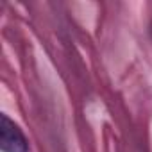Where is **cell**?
<instances>
[{
	"label": "cell",
	"instance_id": "1",
	"mask_svg": "<svg viewBox=\"0 0 152 152\" xmlns=\"http://www.w3.org/2000/svg\"><path fill=\"white\" fill-rule=\"evenodd\" d=\"M0 143L4 152H29V143L23 132L6 115L0 116Z\"/></svg>",
	"mask_w": 152,
	"mask_h": 152
}]
</instances>
